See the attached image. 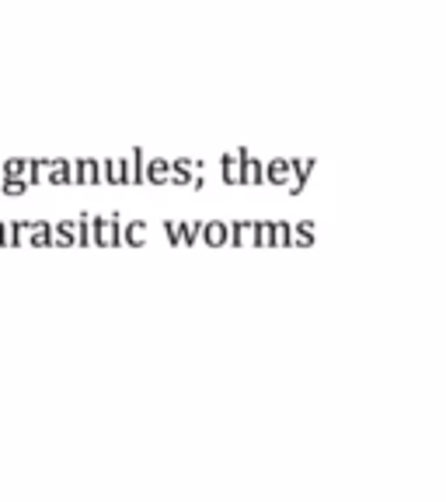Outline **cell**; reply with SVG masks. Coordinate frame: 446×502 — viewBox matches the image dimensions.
I'll list each match as a JSON object with an SVG mask.
<instances>
[{"instance_id":"9c48e42d","label":"cell","mask_w":446,"mask_h":502,"mask_svg":"<svg viewBox=\"0 0 446 502\" xmlns=\"http://www.w3.org/2000/svg\"><path fill=\"white\" fill-rule=\"evenodd\" d=\"M290 175H293V167H290L286 157H275V160L265 164V182H268V185H286Z\"/></svg>"},{"instance_id":"ba28073f","label":"cell","mask_w":446,"mask_h":502,"mask_svg":"<svg viewBox=\"0 0 446 502\" xmlns=\"http://www.w3.org/2000/svg\"><path fill=\"white\" fill-rule=\"evenodd\" d=\"M195 167H199V160H192V157H178V160H171V175H167V182H171V185H192Z\"/></svg>"},{"instance_id":"7a4b0ae2","label":"cell","mask_w":446,"mask_h":502,"mask_svg":"<svg viewBox=\"0 0 446 502\" xmlns=\"http://www.w3.org/2000/svg\"><path fill=\"white\" fill-rule=\"evenodd\" d=\"M98 182H101V164H98V157L74 160V185H98Z\"/></svg>"},{"instance_id":"44dd1931","label":"cell","mask_w":446,"mask_h":502,"mask_svg":"<svg viewBox=\"0 0 446 502\" xmlns=\"http://www.w3.org/2000/svg\"><path fill=\"white\" fill-rule=\"evenodd\" d=\"M290 167H293V175H297L300 182H307V178H310V171H314V157H307V160H300V157H297V160H290Z\"/></svg>"},{"instance_id":"ffe728a7","label":"cell","mask_w":446,"mask_h":502,"mask_svg":"<svg viewBox=\"0 0 446 502\" xmlns=\"http://www.w3.org/2000/svg\"><path fill=\"white\" fill-rule=\"evenodd\" d=\"M248 231H251V220H237V223H231V238H227V244H244Z\"/></svg>"},{"instance_id":"8fae6325","label":"cell","mask_w":446,"mask_h":502,"mask_svg":"<svg viewBox=\"0 0 446 502\" xmlns=\"http://www.w3.org/2000/svg\"><path fill=\"white\" fill-rule=\"evenodd\" d=\"M28 244H32V248H45V244H52V223H45V220H32Z\"/></svg>"},{"instance_id":"603a6c76","label":"cell","mask_w":446,"mask_h":502,"mask_svg":"<svg viewBox=\"0 0 446 502\" xmlns=\"http://www.w3.org/2000/svg\"><path fill=\"white\" fill-rule=\"evenodd\" d=\"M4 192L8 196H25L28 192V182L25 178H4Z\"/></svg>"},{"instance_id":"ac0fdd59","label":"cell","mask_w":446,"mask_h":502,"mask_svg":"<svg viewBox=\"0 0 446 502\" xmlns=\"http://www.w3.org/2000/svg\"><path fill=\"white\" fill-rule=\"evenodd\" d=\"M25 167H28V157H8L4 160V178H25Z\"/></svg>"},{"instance_id":"7c38bea8","label":"cell","mask_w":446,"mask_h":502,"mask_svg":"<svg viewBox=\"0 0 446 502\" xmlns=\"http://www.w3.org/2000/svg\"><path fill=\"white\" fill-rule=\"evenodd\" d=\"M77 238V227H74V220H60V223H52V244H60V248H70Z\"/></svg>"},{"instance_id":"d6986e66","label":"cell","mask_w":446,"mask_h":502,"mask_svg":"<svg viewBox=\"0 0 446 502\" xmlns=\"http://www.w3.org/2000/svg\"><path fill=\"white\" fill-rule=\"evenodd\" d=\"M199 231H202V223L199 220H182V244H195L199 241Z\"/></svg>"},{"instance_id":"30bf717a","label":"cell","mask_w":446,"mask_h":502,"mask_svg":"<svg viewBox=\"0 0 446 502\" xmlns=\"http://www.w3.org/2000/svg\"><path fill=\"white\" fill-rule=\"evenodd\" d=\"M220 175H223V182H227V185H244L237 154H223V157H220Z\"/></svg>"},{"instance_id":"4fadbf2b","label":"cell","mask_w":446,"mask_h":502,"mask_svg":"<svg viewBox=\"0 0 446 502\" xmlns=\"http://www.w3.org/2000/svg\"><path fill=\"white\" fill-rule=\"evenodd\" d=\"M272 223V234H268V244L279 248V244H293V223H283V220H268Z\"/></svg>"},{"instance_id":"9a60e30c","label":"cell","mask_w":446,"mask_h":502,"mask_svg":"<svg viewBox=\"0 0 446 502\" xmlns=\"http://www.w3.org/2000/svg\"><path fill=\"white\" fill-rule=\"evenodd\" d=\"M126 244H133V248H140L143 241H147V223L143 220H133V223H126V238H123Z\"/></svg>"},{"instance_id":"3957f363","label":"cell","mask_w":446,"mask_h":502,"mask_svg":"<svg viewBox=\"0 0 446 502\" xmlns=\"http://www.w3.org/2000/svg\"><path fill=\"white\" fill-rule=\"evenodd\" d=\"M234 154H237V164H241L244 185H262L265 182V164L258 157H248V150H234Z\"/></svg>"},{"instance_id":"cb8c5ba5","label":"cell","mask_w":446,"mask_h":502,"mask_svg":"<svg viewBox=\"0 0 446 502\" xmlns=\"http://www.w3.org/2000/svg\"><path fill=\"white\" fill-rule=\"evenodd\" d=\"M0 248H8V223H0Z\"/></svg>"},{"instance_id":"6da1fadb","label":"cell","mask_w":446,"mask_h":502,"mask_svg":"<svg viewBox=\"0 0 446 502\" xmlns=\"http://www.w3.org/2000/svg\"><path fill=\"white\" fill-rule=\"evenodd\" d=\"M123 241V223L119 216H91V244L98 248H116Z\"/></svg>"},{"instance_id":"8992f818","label":"cell","mask_w":446,"mask_h":502,"mask_svg":"<svg viewBox=\"0 0 446 502\" xmlns=\"http://www.w3.org/2000/svg\"><path fill=\"white\" fill-rule=\"evenodd\" d=\"M167 175H171V160H164V157L143 160V182L147 185H167Z\"/></svg>"},{"instance_id":"2e32d148","label":"cell","mask_w":446,"mask_h":502,"mask_svg":"<svg viewBox=\"0 0 446 502\" xmlns=\"http://www.w3.org/2000/svg\"><path fill=\"white\" fill-rule=\"evenodd\" d=\"M101 164V182H111V185H123V171H119V160H111V157H105V160H98Z\"/></svg>"},{"instance_id":"e0dca14e","label":"cell","mask_w":446,"mask_h":502,"mask_svg":"<svg viewBox=\"0 0 446 502\" xmlns=\"http://www.w3.org/2000/svg\"><path fill=\"white\" fill-rule=\"evenodd\" d=\"M74 227H77V238H74V244L87 248V244H91V216H87V213H84V216H77V220H74Z\"/></svg>"},{"instance_id":"7402d4cb","label":"cell","mask_w":446,"mask_h":502,"mask_svg":"<svg viewBox=\"0 0 446 502\" xmlns=\"http://www.w3.org/2000/svg\"><path fill=\"white\" fill-rule=\"evenodd\" d=\"M164 234H167V241H171V244H182V220H167L164 223Z\"/></svg>"},{"instance_id":"5bb4252c","label":"cell","mask_w":446,"mask_h":502,"mask_svg":"<svg viewBox=\"0 0 446 502\" xmlns=\"http://www.w3.org/2000/svg\"><path fill=\"white\" fill-rule=\"evenodd\" d=\"M28 231H32V220H14V223H8V248H18V244L25 241Z\"/></svg>"},{"instance_id":"277c9868","label":"cell","mask_w":446,"mask_h":502,"mask_svg":"<svg viewBox=\"0 0 446 502\" xmlns=\"http://www.w3.org/2000/svg\"><path fill=\"white\" fill-rule=\"evenodd\" d=\"M42 178H49L52 185H74V160H67V157H56V160H49L45 164V175Z\"/></svg>"},{"instance_id":"52a82bcc","label":"cell","mask_w":446,"mask_h":502,"mask_svg":"<svg viewBox=\"0 0 446 502\" xmlns=\"http://www.w3.org/2000/svg\"><path fill=\"white\" fill-rule=\"evenodd\" d=\"M199 238H202L206 244H213V248L227 244V238H231V223H223V220H206V223H202V231H199Z\"/></svg>"},{"instance_id":"5b68a950","label":"cell","mask_w":446,"mask_h":502,"mask_svg":"<svg viewBox=\"0 0 446 502\" xmlns=\"http://www.w3.org/2000/svg\"><path fill=\"white\" fill-rule=\"evenodd\" d=\"M143 150L136 147L133 154H129V160H119V171H123V185H140L143 182Z\"/></svg>"}]
</instances>
